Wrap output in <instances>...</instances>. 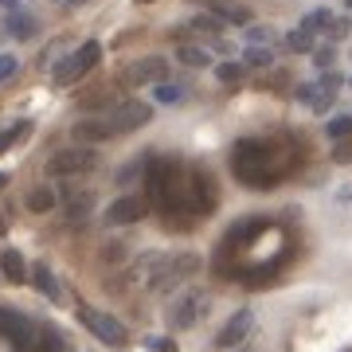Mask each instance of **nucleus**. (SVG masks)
Instances as JSON below:
<instances>
[{"instance_id": "1", "label": "nucleus", "mask_w": 352, "mask_h": 352, "mask_svg": "<svg viewBox=\"0 0 352 352\" xmlns=\"http://www.w3.org/2000/svg\"><path fill=\"white\" fill-rule=\"evenodd\" d=\"M235 176L247 188H270L274 180L286 176V168L278 164V153L270 141H239L235 145Z\"/></svg>"}, {"instance_id": "2", "label": "nucleus", "mask_w": 352, "mask_h": 352, "mask_svg": "<svg viewBox=\"0 0 352 352\" xmlns=\"http://www.w3.org/2000/svg\"><path fill=\"white\" fill-rule=\"evenodd\" d=\"M145 266H149V289L164 294V289L180 286L184 278L196 274L200 270V258L196 254H149Z\"/></svg>"}, {"instance_id": "3", "label": "nucleus", "mask_w": 352, "mask_h": 352, "mask_svg": "<svg viewBox=\"0 0 352 352\" xmlns=\"http://www.w3.org/2000/svg\"><path fill=\"white\" fill-rule=\"evenodd\" d=\"M98 63H102V43H98V39H87L82 47L71 51V55H67L63 63L55 67V82H63V87H67V82L82 78L87 71H94Z\"/></svg>"}, {"instance_id": "4", "label": "nucleus", "mask_w": 352, "mask_h": 352, "mask_svg": "<svg viewBox=\"0 0 352 352\" xmlns=\"http://www.w3.org/2000/svg\"><path fill=\"white\" fill-rule=\"evenodd\" d=\"M94 164H98L94 149L78 145V149H59V153H55V157L47 161V173L51 176H78V173H90Z\"/></svg>"}, {"instance_id": "5", "label": "nucleus", "mask_w": 352, "mask_h": 352, "mask_svg": "<svg viewBox=\"0 0 352 352\" xmlns=\"http://www.w3.org/2000/svg\"><path fill=\"white\" fill-rule=\"evenodd\" d=\"M36 333L39 329L28 321L24 314H16V309H0V337H8L20 352H36Z\"/></svg>"}, {"instance_id": "6", "label": "nucleus", "mask_w": 352, "mask_h": 352, "mask_svg": "<svg viewBox=\"0 0 352 352\" xmlns=\"http://www.w3.org/2000/svg\"><path fill=\"white\" fill-rule=\"evenodd\" d=\"M149 106H145V102H118V106H113L110 113H102V118H106V122H110L113 126V133H133V129H141L145 126V122H149Z\"/></svg>"}, {"instance_id": "7", "label": "nucleus", "mask_w": 352, "mask_h": 352, "mask_svg": "<svg viewBox=\"0 0 352 352\" xmlns=\"http://www.w3.org/2000/svg\"><path fill=\"white\" fill-rule=\"evenodd\" d=\"M266 227H270V219H266V215H251V219H239V223H235V227H231V231L223 235V247H219V251H223V254H235L239 247H251V243L258 239V235H263Z\"/></svg>"}, {"instance_id": "8", "label": "nucleus", "mask_w": 352, "mask_h": 352, "mask_svg": "<svg viewBox=\"0 0 352 352\" xmlns=\"http://www.w3.org/2000/svg\"><path fill=\"white\" fill-rule=\"evenodd\" d=\"M82 325L102 340V344H122L126 340V329L113 314H102V309H82Z\"/></svg>"}, {"instance_id": "9", "label": "nucleus", "mask_w": 352, "mask_h": 352, "mask_svg": "<svg viewBox=\"0 0 352 352\" xmlns=\"http://www.w3.org/2000/svg\"><path fill=\"white\" fill-rule=\"evenodd\" d=\"M251 329H254V314H251V309H239V314H235L223 329H219L215 349H235V344H243V340L251 337Z\"/></svg>"}, {"instance_id": "10", "label": "nucleus", "mask_w": 352, "mask_h": 352, "mask_svg": "<svg viewBox=\"0 0 352 352\" xmlns=\"http://www.w3.org/2000/svg\"><path fill=\"white\" fill-rule=\"evenodd\" d=\"M138 219H145V200L141 196H118L106 208V223L110 227H126V223H138Z\"/></svg>"}, {"instance_id": "11", "label": "nucleus", "mask_w": 352, "mask_h": 352, "mask_svg": "<svg viewBox=\"0 0 352 352\" xmlns=\"http://www.w3.org/2000/svg\"><path fill=\"white\" fill-rule=\"evenodd\" d=\"M204 309H208V298H204L200 289H188L173 309V329H192L196 321H200Z\"/></svg>"}, {"instance_id": "12", "label": "nucleus", "mask_w": 352, "mask_h": 352, "mask_svg": "<svg viewBox=\"0 0 352 352\" xmlns=\"http://www.w3.org/2000/svg\"><path fill=\"white\" fill-rule=\"evenodd\" d=\"M164 75H168V67H164V59H141V63H133L129 67V75H126V82L129 87H157V82H164Z\"/></svg>"}, {"instance_id": "13", "label": "nucleus", "mask_w": 352, "mask_h": 352, "mask_svg": "<svg viewBox=\"0 0 352 352\" xmlns=\"http://www.w3.org/2000/svg\"><path fill=\"white\" fill-rule=\"evenodd\" d=\"M208 12H215L227 28H231V24H247V20H251V8L239 4V0H212V4H208Z\"/></svg>"}, {"instance_id": "14", "label": "nucleus", "mask_w": 352, "mask_h": 352, "mask_svg": "<svg viewBox=\"0 0 352 352\" xmlns=\"http://www.w3.org/2000/svg\"><path fill=\"white\" fill-rule=\"evenodd\" d=\"M32 286H36L39 294L47 298V302H59V298H63V286L55 282V274H51V270H47L43 263H36V266H32Z\"/></svg>"}, {"instance_id": "15", "label": "nucleus", "mask_w": 352, "mask_h": 352, "mask_svg": "<svg viewBox=\"0 0 352 352\" xmlns=\"http://www.w3.org/2000/svg\"><path fill=\"white\" fill-rule=\"evenodd\" d=\"M0 270H4V278L8 282H28V263H24V254L20 251H0Z\"/></svg>"}, {"instance_id": "16", "label": "nucleus", "mask_w": 352, "mask_h": 352, "mask_svg": "<svg viewBox=\"0 0 352 352\" xmlns=\"http://www.w3.org/2000/svg\"><path fill=\"white\" fill-rule=\"evenodd\" d=\"M63 200H67V219L71 223H87L90 219V208H94V200L90 196H78V192H63Z\"/></svg>"}, {"instance_id": "17", "label": "nucleus", "mask_w": 352, "mask_h": 352, "mask_svg": "<svg viewBox=\"0 0 352 352\" xmlns=\"http://www.w3.org/2000/svg\"><path fill=\"white\" fill-rule=\"evenodd\" d=\"M75 133H78V141H90V145H94V141L113 138V126L106 122V118H87V122L75 129Z\"/></svg>"}, {"instance_id": "18", "label": "nucleus", "mask_w": 352, "mask_h": 352, "mask_svg": "<svg viewBox=\"0 0 352 352\" xmlns=\"http://www.w3.org/2000/svg\"><path fill=\"white\" fill-rule=\"evenodd\" d=\"M176 63L192 67V71H204V67H212V55L204 47H196V43H180L176 47Z\"/></svg>"}, {"instance_id": "19", "label": "nucleus", "mask_w": 352, "mask_h": 352, "mask_svg": "<svg viewBox=\"0 0 352 352\" xmlns=\"http://www.w3.org/2000/svg\"><path fill=\"white\" fill-rule=\"evenodd\" d=\"M36 352H67V337L59 333V329L39 325V333H36Z\"/></svg>"}, {"instance_id": "20", "label": "nucleus", "mask_w": 352, "mask_h": 352, "mask_svg": "<svg viewBox=\"0 0 352 352\" xmlns=\"http://www.w3.org/2000/svg\"><path fill=\"white\" fill-rule=\"evenodd\" d=\"M55 204H59V192L55 188H32L28 192V212H51V208H55Z\"/></svg>"}, {"instance_id": "21", "label": "nucleus", "mask_w": 352, "mask_h": 352, "mask_svg": "<svg viewBox=\"0 0 352 352\" xmlns=\"http://www.w3.org/2000/svg\"><path fill=\"white\" fill-rule=\"evenodd\" d=\"M286 47L294 51V55H309V51H317V39L314 32H305V28H294L286 36Z\"/></svg>"}, {"instance_id": "22", "label": "nucleus", "mask_w": 352, "mask_h": 352, "mask_svg": "<svg viewBox=\"0 0 352 352\" xmlns=\"http://www.w3.org/2000/svg\"><path fill=\"white\" fill-rule=\"evenodd\" d=\"M333 24H337V16L329 12V8H314V12H305V20H302V28L305 32H314V36L317 32H329Z\"/></svg>"}, {"instance_id": "23", "label": "nucleus", "mask_w": 352, "mask_h": 352, "mask_svg": "<svg viewBox=\"0 0 352 352\" xmlns=\"http://www.w3.org/2000/svg\"><path fill=\"white\" fill-rule=\"evenodd\" d=\"M325 138L329 141H349L352 138V113H337V118H329Z\"/></svg>"}, {"instance_id": "24", "label": "nucleus", "mask_w": 352, "mask_h": 352, "mask_svg": "<svg viewBox=\"0 0 352 352\" xmlns=\"http://www.w3.org/2000/svg\"><path fill=\"white\" fill-rule=\"evenodd\" d=\"M8 32H12L16 39H28L32 32H36V16H28V12H8Z\"/></svg>"}, {"instance_id": "25", "label": "nucleus", "mask_w": 352, "mask_h": 352, "mask_svg": "<svg viewBox=\"0 0 352 352\" xmlns=\"http://www.w3.org/2000/svg\"><path fill=\"white\" fill-rule=\"evenodd\" d=\"M192 28H196V32H212V36H219V32H227V24H223V20H219L215 12L192 16Z\"/></svg>"}, {"instance_id": "26", "label": "nucleus", "mask_w": 352, "mask_h": 352, "mask_svg": "<svg viewBox=\"0 0 352 352\" xmlns=\"http://www.w3.org/2000/svg\"><path fill=\"white\" fill-rule=\"evenodd\" d=\"M153 98L161 102V106H176V102L184 98V90L173 87V82H157V87H153Z\"/></svg>"}, {"instance_id": "27", "label": "nucleus", "mask_w": 352, "mask_h": 352, "mask_svg": "<svg viewBox=\"0 0 352 352\" xmlns=\"http://www.w3.org/2000/svg\"><path fill=\"white\" fill-rule=\"evenodd\" d=\"M247 75V63H215V78L219 82H239Z\"/></svg>"}, {"instance_id": "28", "label": "nucleus", "mask_w": 352, "mask_h": 352, "mask_svg": "<svg viewBox=\"0 0 352 352\" xmlns=\"http://www.w3.org/2000/svg\"><path fill=\"white\" fill-rule=\"evenodd\" d=\"M24 133H28V122H16V126H8L4 133H0V153H4V149H12L16 141L24 138Z\"/></svg>"}, {"instance_id": "29", "label": "nucleus", "mask_w": 352, "mask_h": 352, "mask_svg": "<svg viewBox=\"0 0 352 352\" xmlns=\"http://www.w3.org/2000/svg\"><path fill=\"white\" fill-rule=\"evenodd\" d=\"M243 63H247V67H270V63H274V55H270L266 47H247Z\"/></svg>"}, {"instance_id": "30", "label": "nucleus", "mask_w": 352, "mask_h": 352, "mask_svg": "<svg viewBox=\"0 0 352 352\" xmlns=\"http://www.w3.org/2000/svg\"><path fill=\"white\" fill-rule=\"evenodd\" d=\"M333 98H337V90H325V87H321V82H317V98H314V106H309V110L325 113L329 106H333Z\"/></svg>"}, {"instance_id": "31", "label": "nucleus", "mask_w": 352, "mask_h": 352, "mask_svg": "<svg viewBox=\"0 0 352 352\" xmlns=\"http://www.w3.org/2000/svg\"><path fill=\"white\" fill-rule=\"evenodd\" d=\"M16 71H20V59L16 55H0V82H8Z\"/></svg>"}, {"instance_id": "32", "label": "nucleus", "mask_w": 352, "mask_h": 352, "mask_svg": "<svg viewBox=\"0 0 352 352\" xmlns=\"http://www.w3.org/2000/svg\"><path fill=\"white\" fill-rule=\"evenodd\" d=\"M333 161H337V164H349V161H352V138L333 145Z\"/></svg>"}, {"instance_id": "33", "label": "nucleus", "mask_w": 352, "mask_h": 352, "mask_svg": "<svg viewBox=\"0 0 352 352\" xmlns=\"http://www.w3.org/2000/svg\"><path fill=\"white\" fill-rule=\"evenodd\" d=\"M314 59H317V67H321V71H333V59H337V51H333V47H317V51H314Z\"/></svg>"}, {"instance_id": "34", "label": "nucleus", "mask_w": 352, "mask_h": 352, "mask_svg": "<svg viewBox=\"0 0 352 352\" xmlns=\"http://www.w3.org/2000/svg\"><path fill=\"white\" fill-rule=\"evenodd\" d=\"M317 82H321L325 90H340V87H344V75H340V71H325Z\"/></svg>"}, {"instance_id": "35", "label": "nucleus", "mask_w": 352, "mask_h": 352, "mask_svg": "<svg viewBox=\"0 0 352 352\" xmlns=\"http://www.w3.org/2000/svg\"><path fill=\"white\" fill-rule=\"evenodd\" d=\"M314 98H317V82H305V87H298V102L314 106Z\"/></svg>"}, {"instance_id": "36", "label": "nucleus", "mask_w": 352, "mask_h": 352, "mask_svg": "<svg viewBox=\"0 0 352 352\" xmlns=\"http://www.w3.org/2000/svg\"><path fill=\"white\" fill-rule=\"evenodd\" d=\"M149 349L153 352H176V344L168 337H149Z\"/></svg>"}, {"instance_id": "37", "label": "nucleus", "mask_w": 352, "mask_h": 352, "mask_svg": "<svg viewBox=\"0 0 352 352\" xmlns=\"http://www.w3.org/2000/svg\"><path fill=\"white\" fill-rule=\"evenodd\" d=\"M247 39H251V43H266V39H270V28H251Z\"/></svg>"}, {"instance_id": "38", "label": "nucleus", "mask_w": 352, "mask_h": 352, "mask_svg": "<svg viewBox=\"0 0 352 352\" xmlns=\"http://www.w3.org/2000/svg\"><path fill=\"white\" fill-rule=\"evenodd\" d=\"M138 173H141V164H133V168H126V173H118V184H129Z\"/></svg>"}, {"instance_id": "39", "label": "nucleus", "mask_w": 352, "mask_h": 352, "mask_svg": "<svg viewBox=\"0 0 352 352\" xmlns=\"http://www.w3.org/2000/svg\"><path fill=\"white\" fill-rule=\"evenodd\" d=\"M0 4H4V8H12V12H16V0H0Z\"/></svg>"}, {"instance_id": "40", "label": "nucleus", "mask_w": 352, "mask_h": 352, "mask_svg": "<svg viewBox=\"0 0 352 352\" xmlns=\"http://www.w3.org/2000/svg\"><path fill=\"white\" fill-rule=\"evenodd\" d=\"M4 184H8V176H4V173H0V188H4Z\"/></svg>"}, {"instance_id": "41", "label": "nucleus", "mask_w": 352, "mask_h": 352, "mask_svg": "<svg viewBox=\"0 0 352 352\" xmlns=\"http://www.w3.org/2000/svg\"><path fill=\"white\" fill-rule=\"evenodd\" d=\"M71 4H75V8H78V4H87V0H71Z\"/></svg>"}, {"instance_id": "42", "label": "nucleus", "mask_w": 352, "mask_h": 352, "mask_svg": "<svg viewBox=\"0 0 352 352\" xmlns=\"http://www.w3.org/2000/svg\"><path fill=\"white\" fill-rule=\"evenodd\" d=\"M344 8H349V12H352V0H344Z\"/></svg>"}, {"instance_id": "43", "label": "nucleus", "mask_w": 352, "mask_h": 352, "mask_svg": "<svg viewBox=\"0 0 352 352\" xmlns=\"http://www.w3.org/2000/svg\"><path fill=\"white\" fill-rule=\"evenodd\" d=\"M138 4H153V0H138Z\"/></svg>"}, {"instance_id": "44", "label": "nucleus", "mask_w": 352, "mask_h": 352, "mask_svg": "<svg viewBox=\"0 0 352 352\" xmlns=\"http://www.w3.org/2000/svg\"><path fill=\"white\" fill-rule=\"evenodd\" d=\"M349 87H352V78H349Z\"/></svg>"}, {"instance_id": "45", "label": "nucleus", "mask_w": 352, "mask_h": 352, "mask_svg": "<svg viewBox=\"0 0 352 352\" xmlns=\"http://www.w3.org/2000/svg\"><path fill=\"white\" fill-rule=\"evenodd\" d=\"M0 231H4V227H0Z\"/></svg>"}]
</instances>
